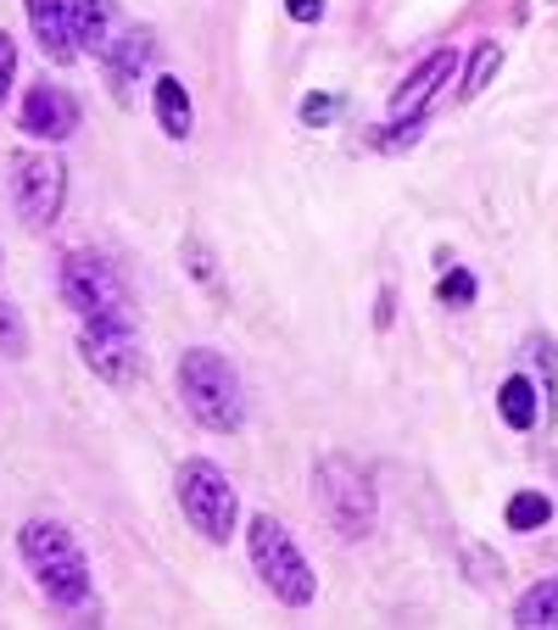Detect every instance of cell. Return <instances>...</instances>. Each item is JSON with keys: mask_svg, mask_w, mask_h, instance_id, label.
<instances>
[{"mask_svg": "<svg viewBox=\"0 0 558 630\" xmlns=\"http://www.w3.org/2000/svg\"><path fill=\"white\" fill-rule=\"evenodd\" d=\"M179 397H184V408H191V419L202 429H213V435H235L246 424L241 374L213 347H191L179 358Z\"/></svg>", "mask_w": 558, "mask_h": 630, "instance_id": "obj_1", "label": "cell"}, {"mask_svg": "<svg viewBox=\"0 0 558 630\" xmlns=\"http://www.w3.org/2000/svg\"><path fill=\"white\" fill-rule=\"evenodd\" d=\"M246 553H252V569L263 574V586L286 603V608H307L318 597V580H313V564L296 553L291 530L268 519V513H252L246 524Z\"/></svg>", "mask_w": 558, "mask_h": 630, "instance_id": "obj_2", "label": "cell"}, {"mask_svg": "<svg viewBox=\"0 0 558 630\" xmlns=\"http://www.w3.org/2000/svg\"><path fill=\"white\" fill-rule=\"evenodd\" d=\"M313 497H318L324 519L336 524V536H347V542L375 536L380 502H375L368 474H363L352 458H318V463H313Z\"/></svg>", "mask_w": 558, "mask_h": 630, "instance_id": "obj_3", "label": "cell"}, {"mask_svg": "<svg viewBox=\"0 0 558 630\" xmlns=\"http://www.w3.org/2000/svg\"><path fill=\"white\" fill-rule=\"evenodd\" d=\"M179 508H184V519H191V530L202 542H213V547H223L229 536H235V513H241V502H235V486H229V474L213 463V458H191V463H179Z\"/></svg>", "mask_w": 558, "mask_h": 630, "instance_id": "obj_4", "label": "cell"}, {"mask_svg": "<svg viewBox=\"0 0 558 630\" xmlns=\"http://www.w3.org/2000/svg\"><path fill=\"white\" fill-rule=\"evenodd\" d=\"M62 302L84 318V324H123L129 318V290L112 274V263L89 257V252H68L62 257Z\"/></svg>", "mask_w": 558, "mask_h": 630, "instance_id": "obj_5", "label": "cell"}, {"mask_svg": "<svg viewBox=\"0 0 558 630\" xmlns=\"http://www.w3.org/2000/svg\"><path fill=\"white\" fill-rule=\"evenodd\" d=\"M7 190H12V207L28 229H51L62 218V196H68V168L62 157L51 152H17L12 157V173H7Z\"/></svg>", "mask_w": 558, "mask_h": 630, "instance_id": "obj_6", "label": "cell"}, {"mask_svg": "<svg viewBox=\"0 0 558 630\" xmlns=\"http://www.w3.org/2000/svg\"><path fill=\"white\" fill-rule=\"evenodd\" d=\"M78 358L84 368L107 385H134L140 379V335L134 324H84L78 329Z\"/></svg>", "mask_w": 558, "mask_h": 630, "instance_id": "obj_7", "label": "cell"}, {"mask_svg": "<svg viewBox=\"0 0 558 630\" xmlns=\"http://www.w3.org/2000/svg\"><path fill=\"white\" fill-rule=\"evenodd\" d=\"M452 73H458V51H452V45H447V51H430L425 62L402 78V89L391 95V123H425L430 101L447 89Z\"/></svg>", "mask_w": 558, "mask_h": 630, "instance_id": "obj_8", "label": "cell"}, {"mask_svg": "<svg viewBox=\"0 0 558 630\" xmlns=\"http://www.w3.org/2000/svg\"><path fill=\"white\" fill-rule=\"evenodd\" d=\"M23 134L28 140H45V145H57V140H68L73 129H78V101L62 89V84H34L28 95H23Z\"/></svg>", "mask_w": 558, "mask_h": 630, "instance_id": "obj_9", "label": "cell"}, {"mask_svg": "<svg viewBox=\"0 0 558 630\" xmlns=\"http://www.w3.org/2000/svg\"><path fill=\"white\" fill-rule=\"evenodd\" d=\"M68 12H73V45H78V57L107 62L112 45L123 39L118 0H68Z\"/></svg>", "mask_w": 558, "mask_h": 630, "instance_id": "obj_10", "label": "cell"}, {"mask_svg": "<svg viewBox=\"0 0 558 630\" xmlns=\"http://www.w3.org/2000/svg\"><path fill=\"white\" fill-rule=\"evenodd\" d=\"M28 7V28L39 39V57L45 62H78V45H73V12H68V0H23Z\"/></svg>", "mask_w": 558, "mask_h": 630, "instance_id": "obj_11", "label": "cell"}, {"mask_svg": "<svg viewBox=\"0 0 558 630\" xmlns=\"http://www.w3.org/2000/svg\"><path fill=\"white\" fill-rule=\"evenodd\" d=\"M17 553H23V564L39 574V569H57V564H78L84 553H78V542H73V530H62L57 519H28L23 530H17Z\"/></svg>", "mask_w": 558, "mask_h": 630, "instance_id": "obj_12", "label": "cell"}, {"mask_svg": "<svg viewBox=\"0 0 558 630\" xmlns=\"http://www.w3.org/2000/svg\"><path fill=\"white\" fill-rule=\"evenodd\" d=\"M151 57H157V34L151 28H123V39L112 45V57H107V84H112L118 101H129V84L151 68Z\"/></svg>", "mask_w": 558, "mask_h": 630, "instance_id": "obj_13", "label": "cell"}, {"mask_svg": "<svg viewBox=\"0 0 558 630\" xmlns=\"http://www.w3.org/2000/svg\"><path fill=\"white\" fill-rule=\"evenodd\" d=\"M151 107H157V129H162L168 140H191V129H196V107H191V89H184L173 73L151 78Z\"/></svg>", "mask_w": 558, "mask_h": 630, "instance_id": "obj_14", "label": "cell"}, {"mask_svg": "<svg viewBox=\"0 0 558 630\" xmlns=\"http://www.w3.org/2000/svg\"><path fill=\"white\" fill-rule=\"evenodd\" d=\"M34 580H39V592L51 597L57 608H68V614L89 603V564L84 558L78 564H57V569H39Z\"/></svg>", "mask_w": 558, "mask_h": 630, "instance_id": "obj_15", "label": "cell"}, {"mask_svg": "<svg viewBox=\"0 0 558 630\" xmlns=\"http://www.w3.org/2000/svg\"><path fill=\"white\" fill-rule=\"evenodd\" d=\"M536 379L531 374H508L502 379V391H497V413L508 429H536Z\"/></svg>", "mask_w": 558, "mask_h": 630, "instance_id": "obj_16", "label": "cell"}, {"mask_svg": "<svg viewBox=\"0 0 558 630\" xmlns=\"http://www.w3.org/2000/svg\"><path fill=\"white\" fill-rule=\"evenodd\" d=\"M179 257H184V274H191L213 302H223V296H229V284H223V274H218V257H213V246H207L202 234H184Z\"/></svg>", "mask_w": 558, "mask_h": 630, "instance_id": "obj_17", "label": "cell"}, {"mask_svg": "<svg viewBox=\"0 0 558 630\" xmlns=\"http://www.w3.org/2000/svg\"><path fill=\"white\" fill-rule=\"evenodd\" d=\"M514 625H520V630H553V625H558V574H553V580H536V586L514 603Z\"/></svg>", "mask_w": 558, "mask_h": 630, "instance_id": "obj_18", "label": "cell"}, {"mask_svg": "<svg viewBox=\"0 0 558 630\" xmlns=\"http://www.w3.org/2000/svg\"><path fill=\"white\" fill-rule=\"evenodd\" d=\"M497 68H502V45H497V39H481L475 57H470V68H463V84H458L463 101H475V95L497 78Z\"/></svg>", "mask_w": 558, "mask_h": 630, "instance_id": "obj_19", "label": "cell"}, {"mask_svg": "<svg viewBox=\"0 0 558 630\" xmlns=\"http://www.w3.org/2000/svg\"><path fill=\"white\" fill-rule=\"evenodd\" d=\"M553 519V502L542 492H520V497H508V530H520V536H531V530H542Z\"/></svg>", "mask_w": 558, "mask_h": 630, "instance_id": "obj_20", "label": "cell"}, {"mask_svg": "<svg viewBox=\"0 0 558 630\" xmlns=\"http://www.w3.org/2000/svg\"><path fill=\"white\" fill-rule=\"evenodd\" d=\"M531 352H536V363H542V419H558V352H553L547 335H536Z\"/></svg>", "mask_w": 558, "mask_h": 630, "instance_id": "obj_21", "label": "cell"}, {"mask_svg": "<svg viewBox=\"0 0 558 630\" xmlns=\"http://www.w3.org/2000/svg\"><path fill=\"white\" fill-rule=\"evenodd\" d=\"M436 302L441 307H475V274L470 268H447L436 284Z\"/></svg>", "mask_w": 558, "mask_h": 630, "instance_id": "obj_22", "label": "cell"}, {"mask_svg": "<svg viewBox=\"0 0 558 630\" xmlns=\"http://www.w3.org/2000/svg\"><path fill=\"white\" fill-rule=\"evenodd\" d=\"M0 352H7V358L28 352V329H23V318H17L12 302H0Z\"/></svg>", "mask_w": 558, "mask_h": 630, "instance_id": "obj_23", "label": "cell"}, {"mask_svg": "<svg viewBox=\"0 0 558 630\" xmlns=\"http://www.w3.org/2000/svg\"><path fill=\"white\" fill-rule=\"evenodd\" d=\"M12 78H17V45H12L7 28H0V101L12 95Z\"/></svg>", "mask_w": 558, "mask_h": 630, "instance_id": "obj_24", "label": "cell"}, {"mask_svg": "<svg viewBox=\"0 0 558 630\" xmlns=\"http://www.w3.org/2000/svg\"><path fill=\"white\" fill-rule=\"evenodd\" d=\"M336 118V101H330V95H307V101H302V123H330Z\"/></svg>", "mask_w": 558, "mask_h": 630, "instance_id": "obj_25", "label": "cell"}, {"mask_svg": "<svg viewBox=\"0 0 558 630\" xmlns=\"http://www.w3.org/2000/svg\"><path fill=\"white\" fill-rule=\"evenodd\" d=\"M286 12H291L296 23H318V17H324V0H286Z\"/></svg>", "mask_w": 558, "mask_h": 630, "instance_id": "obj_26", "label": "cell"}]
</instances>
